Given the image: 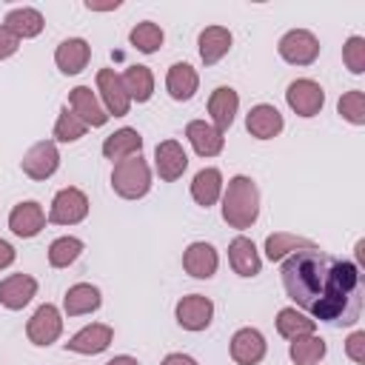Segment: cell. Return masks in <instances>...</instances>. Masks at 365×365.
<instances>
[{
  "label": "cell",
  "mask_w": 365,
  "mask_h": 365,
  "mask_svg": "<svg viewBox=\"0 0 365 365\" xmlns=\"http://www.w3.org/2000/svg\"><path fill=\"white\" fill-rule=\"evenodd\" d=\"M128 43H131L137 51H143V54H154V51H160V46L165 43V31H163L157 23L143 20V23H137V26L128 31Z\"/></svg>",
  "instance_id": "obj_34"
},
{
  "label": "cell",
  "mask_w": 365,
  "mask_h": 365,
  "mask_svg": "<svg viewBox=\"0 0 365 365\" xmlns=\"http://www.w3.org/2000/svg\"><path fill=\"white\" fill-rule=\"evenodd\" d=\"M182 268L194 279H211L217 274V268H220V254H217V248L211 242L197 240L182 251Z\"/></svg>",
  "instance_id": "obj_16"
},
{
  "label": "cell",
  "mask_w": 365,
  "mask_h": 365,
  "mask_svg": "<svg viewBox=\"0 0 365 365\" xmlns=\"http://www.w3.org/2000/svg\"><path fill=\"white\" fill-rule=\"evenodd\" d=\"M231 43H234V37H231V31H228L225 26H205V29L200 31V37H197L200 60H202L205 66L220 63V60L231 51Z\"/></svg>",
  "instance_id": "obj_24"
},
{
  "label": "cell",
  "mask_w": 365,
  "mask_h": 365,
  "mask_svg": "<svg viewBox=\"0 0 365 365\" xmlns=\"http://www.w3.org/2000/svg\"><path fill=\"white\" fill-rule=\"evenodd\" d=\"M88 197L86 191H80L77 185H66L54 194L51 205H48V222L54 225H77L88 217Z\"/></svg>",
  "instance_id": "obj_5"
},
{
  "label": "cell",
  "mask_w": 365,
  "mask_h": 365,
  "mask_svg": "<svg viewBox=\"0 0 365 365\" xmlns=\"http://www.w3.org/2000/svg\"><path fill=\"white\" fill-rule=\"evenodd\" d=\"M228 262H231L234 274H240V277H257L259 268H262L257 245L248 237H242V234L228 242Z\"/></svg>",
  "instance_id": "obj_27"
},
{
  "label": "cell",
  "mask_w": 365,
  "mask_h": 365,
  "mask_svg": "<svg viewBox=\"0 0 365 365\" xmlns=\"http://www.w3.org/2000/svg\"><path fill=\"white\" fill-rule=\"evenodd\" d=\"M3 26L17 37V40H31L37 37L43 29H46V17L40 9L34 6H20V9H11L3 20Z\"/></svg>",
  "instance_id": "obj_25"
},
{
  "label": "cell",
  "mask_w": 365,
  "mask_h": 365,
  "mask_svg": "<svg viewBox=\"0 0 365 365\" xmlns=\"http://www.w3.org/2000/svg\"><path fill=\"white\" fill-rule=\"evenodd\" d=\"M342 63L351 74H365V37L351 34L342 46Z\"/></svg>",
  "instance_id": "obj_38"
},
{
  "label": "cell",
  "mask_w": 365,
  "mask_h": 365,
  "mask_svg": "<svg viewBox=\"0 0 365 365\" xmlns=\"http://www.w3.org/2000/svg\"><path fill=\"white\" fill-rule=\"evenodd\" d=\"M46 220L48 217L37 200H23L9 211V228L14 237H23V240L37 237L46 228Z\"/></svg>",
  "instance_id": "obj_14"
},
{
  "label": "cell",
  "mask_w": 365,
  "mask_h": 365,
  "mask_svg": "<svg viewBox=\"0 0 365 365\" xmlns=\"http://www.w3.org/2000/svg\"><path fill=\"white\" fill-rule=\"evenodd\" d=\"M197 88H200V74H197L194 66H188V63H174V66L168 68V74H165V91H168L171 100L185 103V100H191V97L197 94Z\"/></svg>",
  "instance_id": "obj_26"
},
{
  "label": "cell",
  "mask_w": 365,
  "mask_h": 365,
  "mask_svg": "<svg viewBox=\"0 0 365 365\" xmlns=\"http://www.w3.org/2000/svg\"><path fill=\"white\" fill-rule=\"evenodd\" d=\"M245 128H248V134L257 137V140H274V137H279V131L285 128V120H282V114H279L277 106H271V103H257V106L248 111V117H245Z\"/></svg>",
  "instance_id": "obj_19"
},
{
  "label": "cell",
  "mask_w": 365,
  "mask_h": 365,
  "mask_svg": "<svg viewBox=\"0 0 365 365\" xmlns=\"http://www.w3.org/2000/svg\"><path fill=\"white\" fill-rule=\"evenodd\" d=\"M68 108L88 125V128H103L108 123V114L100 103V97L91 91V86H74L68 91Z\"/></svg>",
  "instance_id": "obj_15"
},
{
  "label": "cell",
  "mask_w": 365,
  "mask_h": 365,
  "mask_svg": "<svg viewBox=\"0 0 365 365\" xmlns=\"http://www.w3.org/2000/svg\"><path fill=\"white\" fill-rule=\"evenodd\" d=\"M331 259L322 248H311V251H294L291 257L282 259L279 277H282V288L288 294V299L294 302V308L299 311H311L322 294Z\"/></svg>",
  "instance_id": "obj_2"
},
{
  "label": "cell",
  "mask_w": 365,
  "mask_h": 365,
  "mask_svg": "<svg viewBox=\"0 0 365 365\" xmlns=\"http://www.w3.org/2000/svg\"><path fill=\"white\" fill-rule=\"evenodd\" d=\"M60 334H63V314H60V308L51 305V302L40 305V308L31 314V319L26 322V336H29V342L37 345V348H48L51 342L60 339Z\"/></svg>",
  "instance_id": "obj_8"
},
{
  "label": "cell",
  "mask_w": 365,
  "mask_h": 365,
  "mask_svg": "<svg viewBox=\"0 0 365 365\" xmlns=\"http://www.w3.org/2000/svg\"><path fill=\"white\" fill-rule=\"evenodd\" d=\"M91 60V46L83 37H68L54 48V66L63 74H80Z\"/></svg>",
  "instance_id": "obj_21"
},
{
  "label": "cell",
  "mask_w": 365,
  "mask_h": 365,
  "mask_svg": "<svg viewBox=\"0 0 365 365\" xmlns=\"http://www.w3.org/2000/svg\"><path fill=\"white\" fill-rule=\"evenodd\" d=\"M240 111V94L231 88V86H217L208 97V114H211V125L217 131H228L234 117Z\"/></svg>",
  "instance_id": "obj_20"
},
{
  "label": "cell",
  "mask_w": 365,
  "mask_h": 365,
  "mask_svg": "<svg viewBox=\"0 0 365 365\" xmlns=\"http://www.w3.org/2000/svg\"><path fill=\"white\" fill-rule=\"evenodd\" d=\"M311 248H319L314 240L308 237H297V234H288V231H277V234H268L265 237V257L271 262H282L285 257H291L294 251H311Z\"/></svg>",
  "instance_id": "obj_30"
},
{
  "label": "cell",
  "mask_w": 365,
  "mask_h": 365,
  "mask_svg": "<svg viewBox=\"0 0 365 365\" xmlns=\"http://www.w3.org/2000/svg\"><path fill=\"white\" fill-rule=\"evenodd\" d=\"M336 111L351 125H365V91H359V88L345 91L339 97V103H336Z\"/></svg>",
  "instance_id": "obj_37"
},
{
  "label": "cell",
  "mask_w": 365,
  "mask_h": 365,
  "mask_svg": "<svg viewBox=\"0 0 365 365\" xmlns=\"http://www.w3.org/2000/svg\"><path fill=\"white\" fill-rule=\"evenodd\" d=\"M114 339V328L106 325V322H91L86 328H80L68 342H66V351H74V354H83V356H94V354H103Z\"/></svg>",
  "instance_id": "obj_17"
},
{
  "label": "cell",
  "mask_w": 365,
  "mask_h": 365,
  "mask_svg": "<svg viewBox=\"0 0 365 365\" xmlns=\"http://www.w3.org/2000/svg\"><path fill=\"white\" fill-rule=\"evenodd\" d=\"M277 51L291 66H311L319 57V40L308 29H291V31H285L279 37Z\"/></svg>",
  "instance_id": "obj_6"
},
{
  "label": "cell",
  "mask_w": 365,
  "mask_h": 365,
  "mask_svg": "<svg viewBox=\"0 0 365 365\" xmlns=\"http://www.w3.org/2000/svg\"><path fill=\"white\" fill-rule=\"evenodd\" d=\"M86 131H88V125L68 106H63L57 114V123H54V143H77L80 137H86Z\"/></svg>",
  "instance_id": "obj_36"
},
{
  "label": "cell",
  "mask_w": 365,
  "mask_h": 365,
  "mask_svg": "<svg viewBox=\"0 0 365 365\" xmlns=\"http://www.w3.org/2000/svg\"><path fill=\"white\" fill-rule=\"evenodd\" d=\"M20 168H23V174L31 177V180H48V177L60 168L57 143H54V140H40V143H34V145L23 154Z\"/></svg>",
  "instance_id": "obj_10"
},
{
  "label": "cell",
  "mask_w": 365,
  "mask_h": 365,
  "mask_svg": "<svg viewBox=\"0 0 365 365\" xmlns=\"http://www.w3.org/2000/svg\"><path fill=\"white\" fill-rule=\"evenodd\" d=\"M174 317H177V325L185 328V331H205L214 319V302L202 294H188L177 302L174 308Z\"/></svg>",
  "instance_id": "obj_11"
},
{
  "label": "cell",
  "mask_w": 365,
  "mask_h": 365,
  "mask_svg": "<svg viewBox=\"0 0 365 365\" xmlns=\"http://www.w3.org/2000/svg\"><path fill=\"white\" fill-rule=\"evenodd\" d=\"M365 302V274L351 259H331L322 294L317 305L308 311L311 319L331 325H354L362 314Z\"/></svg>",
  "instance_id": "obj_1"
},
{
  "label": "cell",
  "mask_w": 365,
  "mask_h": 365,
  "mask_svg": "<svg viewBox=\"0 0 365 365\" xmlns=\"http://www.w3.org/2000/svg\"><path fill=\"white\" fill-rule=\"evenodd\" d=\"M14 259H17L14 245H11V242H6V240H0V271H6L9 265H14Z\"/></svg>",
  "instance_id": "obj_41"
},
{
  "label": "cell",
  "mask_w": 365,
  "mask_h": 365,
  "mask_svg": "<svg viewBox=\"0 0 365 365\" xmlns=\"http://www.w3.org/2000/svg\"><path fill=\"white\" fill-rule=\"evenodd\" d=\"M317 331V319H311L305 311H299V308H282L279 314H277V334L279 336H285L288 342L291 339H297V336H305V334H314Z\"/></svg>",
  "instance_id": "obj_32"
},
{
  "label": "cell",
  "mask_w": 365,
  "mask_h": 365,
  "mask_svg": "<svg viewBox=\"0 0 365 365\" xmlns=\"http://www.w3.org/2000/svg\"><path fill=\"white\" fill-rule=\"evenodd\" d=\"M285 103L288 108L297 114V117H317L325 106V91L317 80L311 77H299V80H291L288 88H285Z\"/></svg>",
  "instance_id": "obj_7"
},
{
  "label": "cell",
  "mask_w": 365,
  "mask_h": 365,
  "mask_svg": "<svg viewBox=\"0 0 365 365\" xmlns=\"http://www.w3.org/2000/svg\"><path fill=\"white\" fill-rule=\"evenodd\" d=\"M83 240L80 237H71V234H66V237H57L51 245H48V265L51 268H68L80 254H83Z\"/></svg>",
  "instance_id": "obj_35"
},
{
  "label": "cell",
  "mask_w": 365,
  "mask_h": 365,
  "mask_svg": "<svg viewBox=\"0 0 365 365\" xmlns=\"http://www.w3.org/2000/svg\"><path fill=\"white\" fill-rule=\"evenodd\" d=\"M123 86L131 103H148L154 94V71L148 66H128L123 74Z\"/></svg>",
  "instance_id": "obj_31"
},
{
  "label": "cell",
  "mask_w": 365,
  "mask_h": 365,
  "mask_svg": "<svg viewBox=\"0 0 365 365\" xmlns=\"http://www.w3.org/2000/svg\"><path fill=\"white\" fill-rule=\"evenodd\" d=\"M345 354H348L351 362L365 365V331H354V334L345 339Z\"/></svg>",
  "instance_id": "obj_39"
},
{
  "label": "cell",
  "mask_w": 365,
  "mask_h": 365,
  "mask_svg": "<svg viewBox=\"0 0 365 365\" xmlns=\"http://www.w3.org/2000/svg\"><path fill=\"white\" fill-rule=\"evenodd\" d=\"M106 365H140L134 356H128V354H117V356H111Z\"/></svg>",
  "instance_id": "obj_43"
},
{
  "label": "cell",
  "mask_w": 365,
  "mask_h": 365,
  "mask_svg": "<svg viewBox=\"0 0 365 365\" xmlns=\"http://www.w3.org/2000/svg\"><path fill=\"white\" fill-rule=\"evenodd\" d=\"M111 188L123 200H143L151 191V168H148V163L140 154L114 163V168H111Z\"/></svg>",
  "instance_id": "obj_4"
},
{
  "label": "cell",
  "mask_w": 365,
  "mask_h": 365,
  "mask_svg": "<svg viewBox=\"0 0 365 365\" xmlns=\"http://www.w3.org/2000/svg\"><path fill=\"white\" fill-rule=\"evenodd\" d=\"M17 48H20V40H17L6 26H0V60L14 57V54H17Z\"/></svg>",
  "instance_id": "obj_40"
},
{
  "label": "cell",
  "mask_w": 365,
  "mask_h": 365,
  "mask_svg": "<svg viewBox=\"0 0 365 365\" xmlns=\"http://www.w3.org/2000/svg\"><path fill=\"white\" fill-rule=\"evenodd\" d=\"M354 254H356V265L362 268V265H365V240H356V245H354Z\"/></svg>",
  "instance_id": "obj_44"
},
{
  "label": "cell",
  "mask_w": 365,
  "mask_h": 365,
  "mask_svg": "<svg viewBox=\"0 0 365 365\" xmlns=\"http://www.w3.org/2000/svg\"><path fill=\"white\" fill-rule=\"evenodd\" d=\"M160 365H200V362L188 354H165V359Z\"/></svg>",
  "instance_id": "obj_42"
},
{
  "label": "cell",
  "mask_w": 365,
  "mask_h": 365,
  "mask_svg": "<svg viewBox=\"0 0 365 365\" xmlns=\"http://www.w3.org/2000/svg\"><path fill=\"white\" fill-rule=\"evenodd\" d=\"M140 151H143V134L137 128H128V125L125 128H117L114 134H108L103 140V157L106 160H114V163H120L125 157H134Z\"/></svg>",
  "instance_id": "obj_29"
},
{
  "label": "cell",
  "mask_w": 365,
  "mask_h": 365,
  "mask_svg": "<svg viewBox=\"0 0 365 365\" xmlns=\"http://www.w3.org/2000/svg\"><path fill=\"white\" fill-rule=\"evenodd\" d=\"M228 351H231V359L237 365H259L265 359V354H268V342H265L262 331L240 328V331H234Z\"/></svg>",
  "instance_id": "obj_12"
},
{
  "label": "cell",
  "mask_w": 365,
  "mask_h": 365,
  "mask_svg": "<svg viewBox=\"0 0 365 365\" xmlns=\"http://www.w3.org/2000/svg\"><path fill=\"white\" fill-rule=\"evenodd\" d=\"M259 217V188L251 177L237 174L222 188V220L231 228H251Z\"/></svg>",
  "instance_id": "obj_3"
},
{
  "label": "cell",
  "mask_w": 365,
  "mask_h": 365,
  "mask_svg": "<svg viewBox=\"0 0 365 365\" xmlns=\"http://www.w3.org/2000/svg\"><path fill=\"white\" fill-rule=\"evenodd\" d=\"M37 297V279L31 274H9L0 279V305L9 311L26 308Z\"/></svg>",
  "instance_id": "obj_18"
},
{
  "label": "cell",
  "mask_w": 365,
  "mask_h": 365,
  "mask_svg": "<svg viewBox=\"0 0 365 365\" xmlns=\"http://www.w3.org/2000/svg\"><path fill=\"white\" fill-rule=\"evenodd\" d=\"M185 168H188V154H185L182 143H177V140L157 143V148H154V171H157L160 180L174 182V180H180L185 174Z\"/></svg>",
  "instance_id": "obj_13"
},
{
  "label": "cell",
  "mask_w": 365,
  "mask_h": 365,
  "mask_svg": "<svg viewBox=\"0 0 365 365\" xmlns=\"http://www.w3.org/2000/svg\"><path fill=\"white\" fill-rule=\"evenodd\" d=\"M325 354H328V345H325V339L317 336V334L297 336V339H291V345H288V356H291L297 365H317Z\"/></svg>",
  "instance_id": "obj_33"
},
{
  "label": "cell",
  "mask_w": 365,
  "mask_h": 365,
  "mask_svg": "<svg viewBox=\"0 0 365 365\" xmlns=\"http://www.w3.org/2000/svg\"><path fill=\"white\" fill-rule=\"evenodd\" d=\"M222 188H225L222 171L214 168V165L200 168V171L194 174V180H191V197H194V202L202 205V208H211V205L222 197Z\"/></svg>",
  "instance_id": "obj_28"
},
{
  "label": "cell",
  "mask_w": 365,
  "mask_h": 365,
  "mask_svg": "<svg viewBox=\"0 0 365 365\" xmlns=\"http://www.w3.org/2000/svg\"><path fill=\"white\" fill-rule=\"evenodd\" d=\"M97 97H100V103H103L108 117H125L128 108H131V100L125 94V86H123V77L114 68H100L97 71Z\"/></svg>",
  "instance_id": "obj_9"
},
{
  "label": "cell",
  "mask_w": 365,
  "mask_h": 365,
  "mask_svg": "<svg viewBox=\"0 0 365 365\" xmlns=\"http://www.w3.org/2000/svg\"><path fill=\"white\" fill-rule=\"evenodd\" d=\"M103 305V294L97 285L91 282H77L66 291L63 297V314L66 317H86V314H94L97 308Z\"/></svg>",
  "instance_id": "obj_23"
},
{
  "label": "cell",
  "mask_w": 365,
  "mask_h": 365,
  "mask_svg": "<svg viewBox=\"0 0 365 365\" xmlns=\"http://www.w3.org/2000/svg\"><path fill=\"white\" fill-rule=\"evenodd\" d=\"M185 137H188L191 148H194L200 157H217V154H222V148H225L222 131H217V128H214L211 123H205V120H191V123L185 125Z\"/></svg>",
  "instance_id": "obj_22"
}]
</instances>
